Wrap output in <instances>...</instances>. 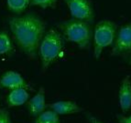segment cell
I'll return each instance as SVG.
<instances>
[{"label": "cell", "mask_w": 131, "mask_h": 123, "mask_svg": "<svg viewBox=\"0 0 131 123\" xmlns=\"http://www.w3.org/2000/svg\"><path fill=\"white\" fill-rule=\"evenodd\" d=\"M9 26L19 48L34 58L45 32V24L35 15L16 17L9 19Z\"/></svg>", "instance_id": "cell-1"}, {"label": "cell", "mask_w": 131, "mask_h": 123, "mask_svg": "<svg viewBox=\"0 0 131 123\" xmlns=\"http://www.w3.org/2000/svg\"><path fill=\"white\" fill-rule=\"evenodd\" d=\"M63 48V41L59 32L50 29L44 35L39 46V56L42 69L45 70L61 57Z\"/></svg>", "instance_id": "cell-2"}, {"label": "cell", "mask_w": 131, "mask_h": 123, "mask_svg": "<svg viewBox=\"0 0 131 123\" xmlns=\"http://www.w3.org/2000/svg\"><path fill=\"white\" fill-rule=\"evenodd\" d=\"M60 28L67 40L75 43L83 49L89 48L92 38V29L87 22L73 18L61 24Z\"/></svg>", "instance_id": "cell-3"}, {"label": "cell", "mask_w": 131, "mask_h": 123, "mask_svg": "<svg viewBox=\"0 0 131 123\" xmlns=\"http://www.w3.org/2000/svg\"><path fill=\"white\" fill-rule=\"evenodd\" d=\"M117 26L113 21L102 20L98 22L94 28V58L98 59L102 51L108 46H111L116 37Z\"/></svg>", "instance_id": "cell-4"}, {"label": "cell", "mask_w": 131, "mask_h": 123, "mask_svg": "<svg viewBox=\"0 0 131 123\" xmlns=\"http://www.w3.org/2000/svg\"><path fill=\"white\" fill-rule=\"evenodd\" d=\"M69 7L72 17L77 20L92 22L94 20V10L88 0H64Z\"/></svg>", "instance_id": "cell-5"}, {"label": "cell", "mask_w": 131, "mask_h": 123, "mask_svg": "<svg viewBox=\"0 0 131 123\" xmlns=\"http://www.w3.org/2000/svg\"><path fill=\"white\" fill-rule=\"evenodd\" d=\"M131 50V23L121 26L118 30L111 54L118 56Z\"/></svg>", "instance_id": "cell-6"}, {"label": "cell", "mask_w": 131, "mask_h": 123, "mask_svg": "<svg viewBox=\"0 0 131 123\" xmlns=\"http://www.w3.org/2000/svg\"><path fill=\"white\" fill-rule=\"evenodd\" d=\"M0 86L5 89H15L18 88L28 89L29 86L22 78L20 74L15 71H7L2 76L0 79Z\"/></svg>", "instance_id": "cell-7"}, {"label": "cell", "mask_w": 131, "mask_h": 123, "mask_svg": "<svg viewBox=\"0 0 131 123\" xmlns=\"http://www.w3.org/2000/svg\"><path fill=\"white\" fill-rule=\"evenodd\" d=\"M119 104L121 110L126 112L131 108V82L130 77L127 76L122 80L119 89Z\"/></svg>", "instance_id": "cell-8"}, {"label": "cell", "mask_w": 131, "mask_h": 123, "mask_svg": "<svg viewBox=\"0 0 131 123\" xmlns=\"http://www.w3.org/2000/svg\"><path fill=\"white\" fill-rule=\"evenodd\" d=\"M28 107L29 113L32 116H37L43 112L45 108V89L44 88H39L37 95L28 102Z\"/></svg>", "instance_id": "cell-9"}, {"label": "cell", "mask_w": 131, "mask_h": 123, "mask_svg": "<svg viewBox=\"0 0 131 123\" xmlns=\"http://www.w3.org/2000/svg\"><path fill=\"white\" fill-rule=\"evenodd\" d=\"M49 108H50L57 114H72V113L81 112L83 108L77 105L73 101H58L52 104H49Z\"/></svg>", "instance_id": "cell-10"}, {"label": "cell", "mask_w": 131, "mask_h": 123, "mask_svg": "<svg viewBox=\"0 0 131 123\" xmlns=\"http://www.w3.org/2000/svg\"><path fill=\"white\" fill-rule=\"evenodd\" d=\"M29 94L24 88L12 89L7 97V104L9 107H16L23 105L28 101Z\"/></svg>", "instance_id": "cell-11"}, {"label": "cell", "mask_w": 131, "mask_h": 123, "mask_svg": "<svg viewBox=\"0 0 131 123\" xmlns=\"http://www.w3.org/2000/svg\"><path fill=\"white\" fill-rule=\"evenodd\" d=\"M14 52V46L6 32H0V55H10Z\"/></svg>", "instance_id": "cell-12"}, {"label": "cell", "mask_w": 131, "mask_h": 123, "mask_svg": "<svg viewBox=\"0 0 131 123\" xmlns=\"http://www.w3.org/2000/svg\"><path fill=\"white\" fill-rule=\"evenodd\" d=\"M36 123H60L59 116L53 110L43 111L37 118Z\"/></svg>", "instance_id": "cell-13"}, {"label": "cell", "mask_w": 131, "mask_h": 123, "mask_svg": "<svg viewBox=\"0 0 131 123\" xmlns=\"http://www.w3.org/2000/svg\"><path fill=\"white\" fill-rule=\"evenodd\" d=\"M30 0H7V7L14 13L20 14L28 7Z\"/></svg>", "instance_id": "cell-14"}, {"label": "cell", "mask_w": 131, "mask_h": 123, "mask_svg": "<svg viewBox=\"0 0 131 123\" xmlns=\"http://www.w3.org/2000/svg\"><path fill=\"white\" fill-rule=\"evenodd\" d=\"M30 1L33 5L39 6L42 8L53 7L57 3V0H30Z\"/></svg>", "instance_id": "cell-15"}, {"label": "cell", "mask_w": 131, "mask_h": 123, "mask_svg": "<svg viewBox=\"0 0 131 123\" xmlns=\"http://www.w3.org/2000/svg\"><path fill=\"white\" fill-rule=\"evenodd\" d=\"M0 123H11L8 111L4 108H0Z\"/></svg>", "instance_id": "cell-16"}, {"label": "cell", "mask_w": 131, "mask_h": 123, "mask_svg": "<svg viewBox=\"0 0 131 123\" xmlns=\"http://www.w3.org/2000/svg\"><path fill=\"white\" fill-rule=\"evenodd\" d=\"M117 118L119 123H131V115L129 117H124L122 115H119Z\"/></svg>", "instance_id": "cell-17"}, {"label": "cell", "mask_w": 131, "mask_h": 123, "mask_svg": "<svg viewBox=\"0 0 131 123\" xmlns=\"http://www.w3.org/2000/svg\"><path fill=\"white\" fill-rule=\"evenodd\" d=\"M90 122L91 123H101L99 120H97V119H95V118H94V117H90Z\"/></svg>", "instance_id": "cell-18"}, {"label": "cell", "mask_w": 131, "mask_h": 123, "mask_svg": "<svg viewBox=\"0 0 131 123\" xmlns=\"http://www.w3.org/2000/svg\"><path fill=\"white\" fill-rule=\"evenodd\" d=\"M129 64H131V57H130V60H129Z\"/></svg>", "instance_id": "cell-19"}]
</instances>
